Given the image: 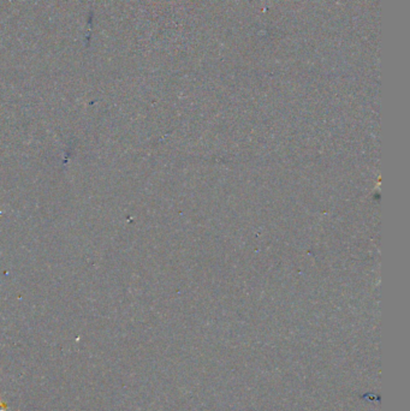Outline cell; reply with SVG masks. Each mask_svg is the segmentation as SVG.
<instances>
[{"label":"cell","instance_id":"1","mask_svg":"<svg viewBox=\"0 0 410 411\" xmlns=\"http://www.w3.org/2000/svg\"><path fill=\"white\" fill-rule=\"evenodd\" d=\"M0 411H5V405H4V403H0Z\"/></svg>","mask_w":410,"mask_h":411}]
</instances>
